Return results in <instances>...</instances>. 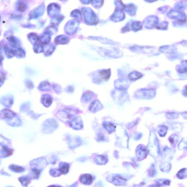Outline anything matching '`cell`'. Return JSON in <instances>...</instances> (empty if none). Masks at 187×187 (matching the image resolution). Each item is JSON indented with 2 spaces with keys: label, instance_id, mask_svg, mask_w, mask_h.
Masks as SVG:
<instances>
[{
  "label": "cell",
  "instance_id": "cell-1",
  "mask_svg": "<svg viewBox=\"0 0 187 187\" xmlns=\"http://www.w3.org/2000/svg\"><path fill=\"white\" fill-rule=\"evenodd\" d=\"M1 118L11 126H18L21 125L22 121L20 117L14 112L8 109H4L1 112Z\"/></svg>",
  "mask_w": 187,
  "mask_h": 187
},
{
  "label": "cell",
  "instance_id": "cell-2",
  "mask_svg": "<svg viewBox=\"0 0 187 187\" xmlns=\"http://www.w3.org/2000/svg\"><path fill=\"white\" fill-rule=\"evenodd\" d=\"M78 111L75 109L71 108H66L60 110L57 113L56 115L60 120L65 123L72 120L77 114Z\"/></svg>",
  "mask_w": 187,
  "mask_h": 187
},
{
  "label": "cell",
  "instance_id": "cell-3",
  "mask_svg": "<svg viewBox=\"0 0 187 187\" xmlns=\"http://www.w3.org/2000/svg\"><path fill=\"white\" fill-rule=\"evenodd\" d=\"M58 122L54 118H50L46 120L42 125V131L45 134L51 133L58 128Z\"/></svg>",
  "mask_w": 187,
  "mask_h": 187
},
{
  "label": "cell",
  "instance_id": "cell-4",
  "mask_svg": "<svg viewBox=\"0 0 187 187\" xmlns=\"http://www.w3.org/2000/svg\"><path fill=\"white\" fill-rule=\"evenodd\" d=\"M79 26V23L75 20H69L67 22L65 27V33L69 35H72L75 33Z\"/></svg>",
  "mask_w": 187,
  "mask_h": 187
},
{
  "label": "cell",
  "instance_id": "cell-5",
  "mask_svg": "<svg viewBox=\"0 0 187 187\" xmlns=\"http://www.w3.org/2000/svg\"><path fill=\"white\" fill-rule=\"evenodd\" d=\"M68 124L72 129L76 130L82 129L84 127L82 120L80 117H75Z\"/></svg>",
  "mask_w": 187,
  "mask_h": 187
},
{
  "label": "cell",
  "instance_id": "cell-6",
  "mask_svg": "<svg viewBox=\"0 0 187 187\" xmlns=\"http://www.w3.org/2000/svg\"><path fill=\"white\" fill-rule=\"evenodd\" d=\"M45 7L44 4H42L40 6L34 9L29 14L30 19H35L39 18L44 13Z\"/></svg>",
  "mask_w": 187,
  "mask_h": 187
},
{
  "label": "cell",
  "instance_id": "cell-7",
  "mask_svg": "<svg viewBox=\"0 0 187 187\" xmlns=\"http://www.w3.org/2000/svg\"><path fill=\"white\" fill-rule=\"evenodd\" d=\"M82 10L85 21L87 23L92 24L95 22L96 20L95 16V14H93V12H92V11L91 12V9L84 8Z\"/></svg>",
  "mask_w": 187,
  "mask_h": 187
},
{
  "label": "cell",
  "instance_id": "cell-8",
  "mask_svg": "<svg viewBox=\"0 0 187 187\" xmlns=\"http://www.w3.org/2000/svg\"><path fill=\"white\" fill-rule=\"evenodd\" d=\"M169 18L177 19V21L186 20V16L182 12H179L177 10H172L169 12L167 14Z\"/></svg>",
  "mask_w": 187,
  "mask_h": 187
},
{
  "label": "cell",
  "instance_id": "cell-9",
  "mask_svg": "<svg viewBox=\"0 0 187 187\" xmlns=\"http://www.w3.org/2000/svg\"><path fill=\"white\" fill-rule=\"evenodd\" d=\"M60 10H61V8L57 4L51 3L48 7V14L51 17H54L59 15Z\"/></svg>",
  "mask_w": 187,
  "mask_h": 187
},
{
  "label": "cell",
  "instance_id": "cell-10",
  "mask_svg": "<svg viewBox=\"0 0 187 187\" xmlns=\"http://www.w3.org/2000/svg\"><path fill=\"white\" fill-rule=\"evenodd\" d=\"M14 150L1 143V157L5 158L12 155Z\"/></svg>",
  "mask_w": 187,
  "mask_h": 187
},
{
  "label": "cell",
  "instance_id": "cell-11",
  "mask_svg": "<svg viewBox=\"0 0 187 187\" xmlns=\"http://www.w3.org/2000/svg\"><path fill=\"white\" fill-rule=\"evenodd\" d=\"M51 35L46 31L39 37V42L42 44L46 45L49 44L51 39Z\"/></svg>",
  "mask_w": 187,
  "mask_h": 187
},
{
  "label": "cell",
  "instance_id": "cell-12",
  "mask_svg": "<svg viewBox=\"0 0 187 187\" xmlns=\"http://www.w3.org/2000/svg\"><path fill=\"white\" fill-rule=\"evenodd\" d=\"M53 101L52 98L50 95L47 94H45L41 98V102L44 106L46 107H48L51 105Z\"/></svg>",
  "mask_w": 187,
  "mask_h": 187
},
{
  "label": "cell",
  "instance_id": "cell-13",
  "mask_svg": "<svg viewBox=\"0 0 187 187\" xmlns=\"http://www.w3.org/2000/svg\"><path fill=\"white\" fill-rule=\"evenodd\" d=\"M103 106L98 100L94 101L91 103L89 107V110L92 112L95 113L102 109Z\"/></svg>",
  "mask_w": 187,
  "mask_h": 187
},
{
  "label": "cell",
  "instance_id": "cell-14",
  "mask_svg": "<svg viewBox=\"0 0 187 187\" xmlns=\"http://www.w3.org/2000/svg\"><path fill=\"white\" fill-rule=\"evenodd\" d=\"M80 181L81 183L84 185H90L92 181V177L89 174L82 175L80 178Z\"/></svg>",
  "mask_w": 187,
  "mask_h": 187
},
{
  "label": "cell",
  "instance_id": "cell-15",
  "mask_svg": "<svg viewBox=\"0 0 187 187\" xmlns=\"http://www.w3.org/2000/svg\"><path fill=\"white\" fill-rule=\"evenodd\" d=\"M69 41V38L64 35H58L55 38L54 42L56 44H66Z\"/></svg>",
  "mask_w": 187,
  "mask_h": 187
},
{
  "label": "cell",
  "instance_id": "cell-16",
  "mask_svg": "<svg viewBox=\"0 0 187 187\" xmlns=\"http://www.w3.org/2000/svg\"><path fill=\"white\" fill-rule=\"evenodd\" d=\"M69 165L66 162H61L58 165V169L62 174L65 175L69 173Z\"/></svg>",
  "mask_w": 187,
  "mask_h": 187
},
{
  "label": "cell",
  "instance_id": "cell-17",
  "mask_svg": "<svg viewBox=\"0 0 187 187\" xmlns=\"http://www.w3.org/2000/svg\"><path fill=\"white\" fill-rule=\"evenodd\" d=\"M136 154L138 158L139 159H143L146 157L147 155L146 150L145 147L139 146L136 150Z\"/></svg>",
  "mask_w": 187,
  "mask_h": 187
},
{
  "label": "cell",
  "instance_id": "cell-18",
  "mask_svg": "<svg viewBox=\"0 0 187 187\" xmlns=\"http://www.w3.org/2000/svg\"><path fill=\"white\" fill-rule=\"evenodd\" d=\"M1 103L6 107H11L13 103V98L10 97H6L2 98Z\"/></svg>",
  "mask_w": 187,
  "mask_h": 187
},
{
  "label": "cell",
  "instance_id": "cell-19",
  "mask_svg": "<svg viewBox=\"0 0 187 187\" xmlns=\"http://www.w3.org/2000/svg\"><path fill=\"white\" fill-rule=\"evenodd\" d=\"M146 24L147 26H151L153 27L156 25L158 22V19L155 16H151V17L147 18V20H146Z\"/></svg>",
  "mask_w": 187,
  "mask_h": 187
},
{
  "label": "cell",
  "instance_id": "cell-20",
  "mask_svg": "<svg viewBox=\"0 0 187 187\" xmlns=\"http://www.w3.org/2000/svg\"><path fill=\"white\" fill-rule=\"evenodd\" d=\"M41 173V170L33 167L31 169V172L29 176L31 179L32 178L33 179H38Z\"/></svg>",
  "mask_w": 187,
  "mask_h": 187
},
{
  "label": "cell",
  "instance_id": "cell-21",
  "mask_svg": "<svg viewBox=\"0 0 187 187\" xmlns=\"http://www.w3.org/2000/svg\"><path fill=\"white\" fill-rule=\"evenodd\" d=\"M10 46L13 48H18L20 42L18 39L14 36H11L8 39Z\"/></svg>",
  "mask_w": 187,
  "mask_h": 187
},
{
  "label": "cell",
  "instance_id": "cell-22",
  "mask_svg": "<svg viewBox=\"0 0 187 187\" xmlns=\"http://www.w3.org/2000/svg\"><path fill=\"white\" fill-rule=\"evenodd\" d=\"M110 69H103L100 71L99 72V78H101L103 80H107L110 77Z\"/></svg>",
  "mask_w": 187,
  "mask_h": 187
},
{
  "label": "cell",
  "instance_id": "cell-23",
  "mask_svg": "<svg viewBox=\"0 0 187 187\" xmlns=\"http://www.w3.org/2000/svg\"><path fill=\"white\" fill-rule=\"evenodd\" d=\"M55 49L54 45L52 44H47L44 47V53L45 55L48 56L52 54Z\"/></svg>",
  "mask_w": 187,
  "mask_h": 187
},
{
  "label": "cell",
  "instance_id": "cell-24",
  "mask_svg": "<svg viewBox=\"0 0 187 187\" xmlns=\"http://www.w3.org/2000/svg\"><path fill=\"white\" fill-rule=\"evenodd\" d=\"M31 178L29 176H23L18 178L19 181L23 186H27L31 183Z\"/></svg>",
  "mask_w": 187,
  "mask_h": 187
},
{
  "label": "cell",
  "instance_id": "cell-25",
  "mask_svg": "<svg viewBox=\"0 0 187 187\" xmlns=\"http://www.w3.org/2000/svg\"><path fill=\"white\" fill-rule=\"evenodd\" d=\"M64 17L61 15H58L52 17L51 20V24L52 26L58 25L63 20Z\"/></svg>",
  "mask_w": 187,
  "mask_h": 187
},
{
  "label": "cell",
  "instance_id": "cell-26",
  "mask_svg": "<svg viewBox=\"0 0 187 187\" xmlns=\"http://www.w3.org/2000/svg\"><path fill=\"white\" fill-rule=\"evenodd\" d=\"M103 125L104 128L109 133L114 132L116 130V126L112 123L105 122L103 123Z\"/></svg>",
  "mask_w": 187,
  "mask_h": 187
},
{
  "label": "cell",
  "instance_id": "cell-27",
  "mask_svg": "<svg viewBox=\"0 0 187 187\" xmlns=\"http://www.w3.org/2000/svg\"><path fill=\"white\" fill-rule=\"evenodd\" d=\"M9 169L12 171L17 173H22L25 171L24 167L13 164L10 165Z\"/></svg>",
  "mask_w": 187,
  "mask_h": 187
},
{
  "label": "cell",
  "instance_id": "cell-28",
  "mask_svg": "<svg viewBox=\"0 0 187 187\" xmlns=\"http://www.w3.org/2000/svg\"><path fill=\"white\" fill-rule=\"evenodd\" d=\"M128 84L126 80H119L116 82V86L119 90H124L128 86Z\"/></svg>",
  "mask_w": 187,
  "mask_h": 187
},
{
  "label": "cell",
  "instance_id": "cell-29",
  "mask_svg": "<svg viewBox=\"0 0 187 187\" xmlns=\"http://www.w3.org/2000/svg\"><path fill=\"white\" fill-rule=\"evenodd\" d=\"M39 89L42 91H48L50 89V83L47 82H43L41 83L39 86Z\"/></svg>",
  "mask_w": 187,
  "mask_h": 187
},
{
  "label": "cell",
  "instance_id": "cell-30",
  "mask_svg": "<svg viewBox=\"0 0 187 187\" xmlns=\"http://www.w3.org/2000/svg\"><path fill=\"white\" fill-rule=\"evenodd\" d=\"M125 182L126 181L125 180L118 176H115L113 177L112 180L113 183L117 185H122L125 184Z\"/></svg>",
  "mask_w": 187,
  "mask_h": 187
},
{
  "label": "cell",
  "instance_id": "cell-31",
  "mask_svg": "<svg viewBox=\"0 0 187 187\" xmlns=\"http://www.w3.org/2000/svg\"><path fill=\"white\" fill-rule=\"evenodd\" d=\"M17 9L20 12H24L27 10V4L22 1H19L17 3Z\"/></svg>",
  "mask_w": 187,
  "mask_h": 187
},
{
  "label": "cell",
  "instance_id": "cell-32",
  "mask_svg": "<svg viewBox=\"0 0 187 187\" xmlns=\"http://www.w3.org/2000/svg\"><path fill=\"white\" fill-rule=\"evenodd\" d=\"M39 37L35 33H31L28 35L29 40L32 44H35L39 41Z\"/></svg>",
  "mask_w": 187,
  "mask_h": 187
},
{
  "label": "cell",
  "instance_id": "cell-33",
  "mask_svg": "<svg viewBox=\"0 0 187 187\" xmlns=\"http://www.w3.org/2000/svg\"><path fill=\"white\" fill-rule=\"evenodd\" d=\"M33 50L35 53L39 54L44 51V47L41 44L39 41L34 45Z\"/></svg>",
  "mask_w": 187,
  "mask_h": 187
},
{
  "label": "cell",
  "instance_id": "cell-34",
  "mask_svg": "<svg viewBox=\"0 0 187 187\" xmlns=\"http://www.w3.org/2000/svg\"><path fill=\"white\" fill-rule=\"evenodd\" d=\"M93 97L92 93L91 92H86L83 95L82 99L84 102H88L92 99Z\"/></svg>",
  "mask_w": 187,
  "mask_h": 187
},
{
  "label": "cell",
  "instance_id": "cell-35",
  "mask_svg": "<svg viewBox=\"0 0 187 187\" xmlns=\"http://www.w3.org/2000/svg\"><path fill=\"white\" fill-rule=\"evenodd\" d=\"M141 76V74L140 72L136 71L132 72L129 75L130 80H138Z\"/></svg>",
  "mask_w": 187,
  "mask_h": 187
},
{
  "label": "cell",
  "instance_id": "cell-36",
  "mask_svg": "<svg viewBox=\"0 0 187 187\" xmlns=\"http://www.w3.org/2000/svg\"><path fill=\"white\" fill-rule=\"evenodd\" d=\"M95 163L99 165H103L107 162V160L103 156L98 155L95 158Z\"/></svg>",
  "mask_w": 187,
  "mask_h": 187
},
{
  "label": "cell",
  "instance_id": "cell-37",
  "mask_svg": "<svg viewBox=\"0 0 187 187\" xmlns=\"http://www.w3.org/2000/svg\"><path fill=\"white\" fill-rule=\"evenodd\" d=\"M5 54L8 58H11L15 56V50L8 47L5 48Z\"/></svg>",
  "mask_w": 187,
  "mask_h": 187
},
{
  "label": "cell",
  "instance_id": "cell-38",
  "mask_svg": "<svg viewBox=\"0 0 187 187\" xmlns=\"http://www.w3.org/2000/svg\"><path fill=\"white\" fill-rule=\"evenodd\" d=\"M177 175L180 179H183L187 177V169H181L177 173Z\"/></svg>",
  "mask_w": 187,
  "mask_h": 187
},
{
  "label": "cell",
  "instance_id": "cell-39",
  "mask_svg": "<svg viewBox=\"0 0 187 187\" xmlns=\"http://www.w3.org/2000/svg\"><path fill=\"white\" fill-rule=\"evenodd\" d=\"M15 56L17 58H23L25 56V53L22 49L18 48L15 50Z\"/></svg>",
  "mask_w": 187,
  "mask_h": 187
},
{
  "label": "cell",
  "instance_id": "cell-40",
  "mask_svg": "<svg viewBox=\"0 0 187 187\" xmlns=\"http://www.w3.org/2000/svg\"><path fill=\"white\" fill-rule=\"evenodd\" d=\"M187 6V1L185 0L183 1H181L178 2L177 4L175 7L178 10H184Z\"/></svg>",
  "mask_w": 187,
  "mask_h": 187
},
{
  "label": "cell",
  "instance_id": "cell-41",
  "mask_svg": "<svg viewBox=\"0 0 187 187\" xmlns=\"http://www.w3.org/2000/svg\"><path fill=\"white\" fill-rule=\"evenodd\" d=\"M50 174L52 177H58L61 176V173L58 169H52L50 171Z\"/></svg>",
  "mask_w": 187,
  "mask_h": 187
},
{
  "label": "cell",
  "instance_id": "cell-42",
  "mask_svg": "<svg viewBox=\"0 0 187 187\" xmlns=\"http://www.w3.org/2000/svg\"><path fill=\"white\" fill-rule=\"evenodd\" d=\"M167 127L165 126H162L160 127L158 130V133L159 135L161 137H164L167 133Z\"/></svg>",
  "mask_w": 187,
  "mask_h": 187
},
{
  "label": "cell",
  "instance_id": "cell-43",
  "mask_svg": "<svg viewBox=\"0 0 187 187\" xmlns=\"http://www.w3.org/2000/svg\"><path fill=\"white\" fill-rule=\"evenodd\" d=\"M71 16L78 20H80L82 18L81 13L80 11L77 10L73 11L71 14Z\"/></svg>",
  "mask_w": 187,
  "mask_h": 187
},
{
  "label": "cell",
  "instance_id": "cell-44",
  "mask_svg": "<svg viewBox=\"0 0 187 187\" xmlns=\"http://www.w3.org/2000/svg\"><path fill=\"white\" fill-rule=\"evenodd\" d=\"M132 27L133 30L135 31H138L142 28V24L141 23L139 22H135L132 24Z\"/></svg>",
  "mask_w": 187,
  "mask_h": 187
},
{
  "label": "cell",
  "instance_id": "cell-45",
  "mask_svg": "<svg viewBox=\"0 0 187 187\" xmlns=\"http://www.w3.org/2000/svg\"><path fill=\"white\" fill-rule=\"evenodd\" d=\"M93 2L94 6L99 7L101 6L102 3H103V0H93Z\"/></svg>",
  "mask_w": 187,
  "mask_h": 187
},
{
  "label": "cell",
  "instance_id": "cell-46",
  "mask_svg": "<svg viewBox=\"0 0 187 187\" xmlns=\"http://www.w3.org/2000/svg\"><path fill=\"white\" fill-rule=\"evenodd\" d=\"M158 182L159 184L163 185H169L170 184V181L168 180H160L159 181H158Z\"/></svg>",
  "mask_w": 187,
  "mask_h": 187
},
{
  "label": "cell",
  "instance_id": "cell-47",
  "mask_svg": "<svg viewBox=\"0 0 187 187\" xmlns=\"http://www.w3.org/2000/svg\"><path fill=\"white\" fill-rule=\"evenodd\" d=\"M26 86L29 88H32L33 87V84L32 82L28 80L26 82Z\"/></svg>",
  "mask_w": 187,
  "mask_h": 187
},
{
  "label": "cell",
  "instance_id": "cell-48",
  "mask_svg": "<svg viewBox=\"0 0 187 187\" xmlns=\"http://www.w3.org/2000/svg\"><path fill=\"white\" fill-rule=\"evenodd\" d=\"M174 136L172 135L169 138L170 143L173 145L175 144L176 143V141H175V139L174 138Z\"/></svg>",
  "mask_w": 187,
  "mask_h": 187
},
{
  "label": "cell",
  "instance_id": "cell-49",
  "mask_svg": "<svg viewBox=\"0 0 187 187\" xmlns=\"http://www.w3.org/2000/svg\"><path fill=\"white\" fill-rule=\"evenodd\" d=\"M81 2L84 4H88L90 2L91 0H80Z\"/></svg>",
  "mask_w": 187,
  "mask_h": 187
},
{
  "label": "cell",
  "instance_id": "cell-50",
  "mask_svg": "<svg viewBox=\"0 0 187 187\" xmlns=\"http://www.w3.org/2000/svg\"><path fill=\"white\" fill-rule=\"evenodd\" d=\"M73 88H72V87H69V88H68V91H69V92H71V90H73Z\"/></svg>",
  "mask_w": 187,
  "mask_h": 187
},
{
  "label": "cell",
  "instance_id": "cell-51",
  "mask_svg": "<svg viewBox=\"0 0 187 187\" xmlns=\"http://www.w3.org/2000/svg\"><path fill=\"white\" fill-rule=\"evenodd\" d=\"M147 2H155V1H156L157 0H146Z\"/></svg>",
  "mask_w": 187,
  "mask_h": 187
}]
</instances>
